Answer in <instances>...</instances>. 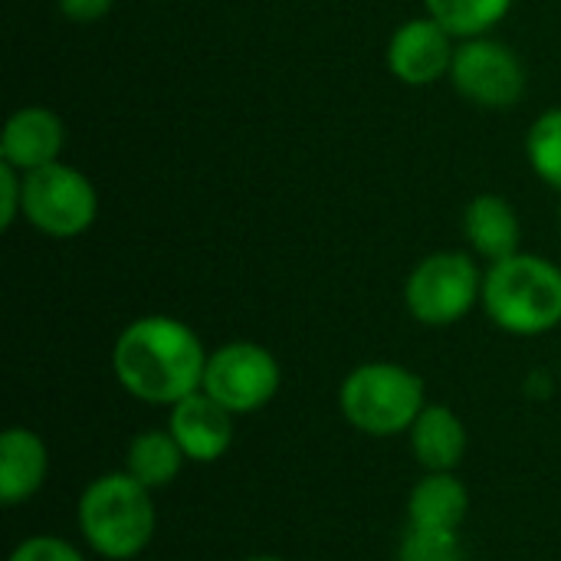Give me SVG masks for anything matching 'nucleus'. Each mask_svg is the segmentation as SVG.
<instances>
[{"mask_svg": "<svg viewBox=\"0 0 561 561\" xmlns=\"http://www.w3.org/2000/svg\"><path fill=\"white\" fill-rule=\"evenodd\" d=\"M207 358L191 325L171 316H145L122 329L112 368L131 398L174 408L204 388Z\"/></svg>", "mask_w": 561, "mask_h": 561, "instance_id": "f257e3e1", "label": "nucleus"}, {"mask_svg": "<svg viewBox=\"0 0 561 561\" xmlns=\"http://www.w3.org/2000/svg\"><path fill=\"white\" fill-rule=\"evenodd\" d=\"M79 529L99 556L135 559L158 529L151 490L125 470L92 480L79 496Z\"/></svg>", "mask_w": 561, "mask_h": 561, "instance_id": "f03ea898", "label": "nucleus"}, {"mask_svg": "<svg viewBox=\"0 0 561 561\" xmlns=\"http://www.w3.org/2000/svg\"><path fill=\"white\" fill-rule=\"evenodd\" d=\"M483 309L510 335H542L561 322V270L542 256L516 253L483 276Z\"/></svg>", "mask_w": 561, "mask_h": 561, "instance_id": "7ed1b4c3", "label": "nucleus"}, {"mask_svg": "<svg viewBox=\"0 0 561 561\" xmlns=\"http://www.w3.org/2000/svg\"><path fill=\"white\" fill-rule=\"evenodd\" d=\"M339 408L345 421L371 437H391L411 431L421 417L424 381L394 362H368L358 365L339 391Z\"/></svg>", "mask_w": 561, "mask_h": 561, "instance_id": "20e7f679", "label": "nucleus"}, {"mask_svg": "<svg viewBox=\"0 0 561 561\" xmlns=\"http://www.w3.org/2000/svg\"><path fill=\"white\" fill-rule=\"evenodd\" d=\"M95 214L99 194L82 171L53 161L23 174V217L39 233L56 240L79 237L92 227Z\"/></svg>", "mask_w": 561, "mask_h": 561, "instance_id": "39448f33", "label": "nucleus"}, {"mask_svg": "<svg viewBox=\"0 0 561 561\" xmlns=\"http://www.w3.org/2000/svg\"><path fill=\"white\" fill-rule=\"evenodd\" d=\"M483 296V276L473 256L444 250L421 260L404 286L408 312L424 325H454L460 322L477 299Z\"/></svg>", "mask_w": 561, "mask_h": 561, "instance_id": "423d86ee", "label": "nucleus"}, {"mask_svg": "<svg viewBox=\"0 0 561 561\" xmlns=\"http://www.w3.org/2000/svg\"><path fill=\"white\" fill-rule=\"evenodd\" d=\"M230 414H253L279 391V362L256 342H227L207 358L204 388Z\"/></svg>", "mask_w": 561, "mask_h": 561, "instance_id": "0eeeda50", "label": "nucleus"}, {"mask_svg": "<svg viewBox=\"0 0 561 561\" xmlns=\"http://www.w3.org/2000/svg\"><path fill=\"white\" fill-rule=\"evenodd\" d=\"M450 79L457 92L480 108H513L526 92V69L519 56L486 36L463 39L454 53Z\"/></svg>", "mask_w": 561, "mask_h": 561, "instance_id": "6e6552de", "label": "nucleus"}, {"mask_svg": "<svg viewBox=\"0 0 561 561\" xmlns=\"http://www.w3.org/2000/svg\"><path fill=\"white\" fill-rule=\"evenodd\" d=\"M454 36L434 16H414L388 43V69L404 85H431L454 66Z\"/></svg>", "mask_w": 561, "mask_h": 561, "instance_id": "1a4fd4ad", "label": "nucleus"}, {"mask_svg": "<svg viewBox=\"0 0 561 561\" xmlns=\"http://www.w3.org/2000/svg\"><path fill=\"white\" fill-rule=\"evenodd\" d=\"M168 431L194 463L220 460L233 444V414L207 391H194L171 408Z\"/></svg>", "mask_w": 561, "mask_h": 561, "instance_id": "9d476101", "label": "nucleus"}, {"mask_svg": "<svg viewBox=\"0 0 561 561\" xmlns=\"http://www.w3.org/2000/svg\"><path fill=\"white\" fill-rule=\"evenodd\" d=\"M62 122L43 108V105H23L16 108L0 135V161L13 164L20 174H30L36 168H46L62 151Z\"/></svg>", "mask_w": 561, "mask_h": 561, "instance_id": "9b49d317", "label": "nucleus"}, {"mask_svg": "<svg viewBox=\"0 0 561 561\" xmlns=\"http://www.w3.org/2000/svg\"><path fill=\"white\" fill-rule=\"evenodd\" d=\"M49 470V454L30 427H7L0 437V500L7 506L26 503L39 493Z\"/></svg>", "mask_w": 561, "mask_h": 561, "instance_id": "f8f14e48", "label": "nucleus"}, {"mask_svg": "<svg viewBox=\"0 0 561 561\" xmlns=\"http://www.w3.org/2000/svg\"><path fill=\"white\" fill-rule=\"evenodd\" d=\"M408 434L417 463L431 473H454L467 457V427L444 404H427Z\"/></svg>", "mask_w": 561, "mask_h": 561, "instance_id": "ddd939ff", "label": "nucleus"}, {"mask_svg": "<svg viewBox=\"0 0 561 561\" xmlns=\"http://www.w3.org/2000/svg\"><path fill=\"white\" fill-rule=\"evenodd\" d=\"M463 233L470 247L490 263H500L519 253V233H523L519 217L513 204L496 194H480L470 201L463 214Z\"/></svg>", "mask_w": 561, "mask_h": 561, "instance_id": "4468645a", "label": "nucleus"}, {"mask_svg": "<svg viewBox=\"0 0 561 561\" xmlns=\"http://www.w3.org/2000/svg\"><path fill=\"white\" fill-rule=\"evenodd\" d=\"M470 513V493L454 473H427L408 496V526L460 533Z\"/></svg>", "mask_w": 561, "mask_h": 561, "instance_id": "2eb2a0df", "label": "nucleus"}, {"mask_svg": "<svg viewBox=\"0 0 561 561\" xmlns=\"http://www.w3.org/2000/svg\"><path fill=\"white\" fill-rule=\"evenodd\" d=\"M187 454L181 450V444L174 440L171 431H141L125 454V473H131L141 486H148L151 493L161 486H171L184 467Z\"/></svg>", "mask_w": 561, "mask_h": 561, "instance_id": "dca6fc26", "label": "nucleus"}, {"mask_svg": "<svg viewBox=\"0 0 561 561\" xmlns=\"http://www.w3.org/2000/svg\"><path fill=\"white\" fill-rule=\"evenodd\" d=\"M427 16H434L450 36H483L493 30L513 7V0H424Z\"/></svg>", "mask_w": 561, "mask_h": 561, "instance_id": "f3484780", "label": "nucleus"}, {"mask_svg": "<svg viewBox=\"0 0 561 561\" xmlns=\"http://www.w3.org/2000/svg\"><path fill=\"white\" fill-rule=\"evenodd\" d=\"M526 154L533 171L561 191V108H549L542 112L526 138Z\"/></svg>", "mask_w": 561, "mask_h": 561, "instance_id": "a211bd4d", "label": "nucleus"}, {"mask_svg": "<svg viewBox=\"0 0 561 561\" xmlns=\"http://www.w3.org/2000/svg\"><path fill=\"white\" fill-rule=\"evenodd\" d=\"M398 561H463V542L457 533L447 529H421L408 526Z\"/></svg>", "mask_w": 561, "mask_h": 561, "instance_id": "6ab92c4d", "label": "nucleus"}, {"mask_svg": "<svg viewBox=\"0 0 561 561\" xmlns=\"http://www.w3.org/2000/svg\"><path fill=\"white\" fill-rule=\"evenodd\" d=\"M10 561H85L79 556L76 546H69L66 539L56 536H33L26 542H20L13 549Z\"/></svg>", "mask_w": 561, "mask_h": 561, "instance_id": "aec40b11", "label": "nucleus"}, {"mask_svg": "<svg viewBox=\"0 0 561 561\" xmlns=\"http://www.w3.org/2000/svg\"><path fill=\"white\" fill-rule=\"evenodd\" d=\"M16 214H23V174L13 164L0 161V227L7 230Z\"/></svg>", "mask_w": 561, "mask_h": 561, "instance_id": "412c9836", "label": "nucleus"}, {"mask_svg": "<svg viewBox=\"0 0 561 561\" xmlns=\"http://www.w3.org/2000/svg\"><path fill=\"white\" fill-rule=\"evenodd\" d=\"M56 3H59L62 16H66V20H72V23H92V20H102V16L115 7V0H56Z\"/></svg>", "mask_w": 561, "mask_h": 561, "instance_id": "4be33fe9", "label": "nucleus"}, {"mask_svg": "<svg viewBox=\"0 0 561 561\" xmlns=\"http://www.w3.org/2000/svg\"><path fill=\"white\" fill-rule=\"evenodd\" d=\"M247 561H283V559H276V556H256V559H247Z\"/></svg>", "mask_w": 561, "mask_h": 561, "instance_id": "5701e85b", "label": "nucleus"}, {"mask_svg": "<svg viewBox=\"0 0 561 561\" xmlns=\"http://www.w3.org/2000/svg\"><path fill=\"white\" fill-rule=\"evenodd\" d=\"M559 230H561V207H559Z\"/></svg>", "mask_w": 561, "mask_h": 561, "instance_id": "b1692460", "label": "nucleus"}]
</instances>
